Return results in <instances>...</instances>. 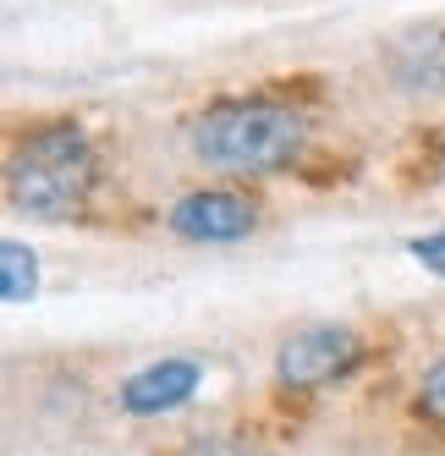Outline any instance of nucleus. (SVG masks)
Listing matches in <instances>:
<instances>
[{"label":"nucleus","instance_id":"10","mask_svg":"<svg viewBox=\"0 0 445 456\" xmlns=\"http://www.w3.org/2000/svg\"><path fill=\"white\" fill-rule=\"evenodd\" d=\"M440 182H445V166H440Z\"/></svg>","mask_w":445,"mask_h":456},{"label":"nucleus","instance_id":"8","mask_svg":"<svg viewBox=\"0 0 445 456\" xmlns=\"http://www.w3.org/2000/svg\"><path fill=\"white\" fill-rule=\"evenodd\" d=\"M418 412L445 429V357H440V363H434L424 379H418Z\"/></svg>","mask_w":445,"mask_h":456},{"label":"nucleus","instance_id":"7","mask_svg":"<svg viewBox=\"0 0 445 456\" xmlns=\"http://www.w3.org/2000/svg\"><path fill=\"white\" fill-rule=\"evenodd\" d=\"M401 50H412V61L396 67V77L407 88H445V39L440 34H424V50H418V39H407Z\"/></svg>","mask_w":445,"mask_h":456},{"label":"nucleus","instance_id":"3","mask_svg":"<svg viewBox=\"0 0 445 456\" xmlns=\"http://www.w3.org/2000/svg\"><path fill=\"white\" fill-rule=\"evenodd\" d=\"M358 352L363 346H358V336L346 330V324H308V330L280 341V352H275V385L280 390H297V396L325 390L341 374H352Z\"/></svg>","mask_w":445,"mask_h":456},{"label":"nucleus","instance_id":"6","mask_svg":"<svg viewBox=\"0 0 445 456\" xmlns=\"http://www.w3.org/2000/svg\"><path fill=\"white\" fill-rule=\"evenodd\" d=\"M34 291H39V253L17 237H6L0 242V297L12 308H22V303H34Z\"/></svg>","mask_w":445,"mask_h":456},{"label":"nucleus","instance_id":"1","mask_svg":"<svg viewBox=\"0 0 445 456\" xmlns=\"http://www.w3.org/2000/svg\"><path fill=\"white\" fill-rule=\"evenodd\" d=\"M193 154L204 166L220 171H280L286 159L303 149V116L270 105V100H231V105H214L193 121L187 133Z\"/></svg>","mask_w":445,"mask_h":456},{"label":"nucleus","instance_id":"2","mask_svg":"<svg viewBox=\"0 0 445 456\" xmlns=\"http://www.w3.org/2000/svg\"><path fill=\"white\" fill-rule=\"evenodd\" d=\"M93 192V149L77 126H44L22 138L6 171V199L22 215L39 220H72Z\"/></svg>","mask_w":445,"mask_h":456},{"label":"nucleus","instance_id":"4","mask_svg":"<svg viewBox=\"0 0 445 456\" xmlns=\"http://www.w3.org/2000/svg\"><path fill=\"white\" fill-rule=\"evenodd\" d=\"M166 225L182 242H242L259 225V209L231 187H198V192H187V199L171 204Z\"/></svg>","mask_w":445,"mask_h":456},{"label":"nucleus","instance_id":"5","mask_svg":"<svg viewBox=\"0 0 445 456\" xmlns=\"http://www.w3.org/2000/svg\"><path fill=\"white\" fill-rule=\"evenodd\" d=\"M198 379H204V369L193 363V357H160V363L138 369L133 379L121 385V412H133V418H160V412H176V407L193 402Z\"/></svg>","mask_w":445,"mask_h":456},{"label":"nucleus","instance_id":"9","mask_svg":"<svg viewBox=\"0 0 445 456\" xmlns=\"http://www.w3.org/2000/svg\"><path fill=\"white\" fill-rule=\"evenodd\" d=\"M407 253L418 258V265H424L429 275H440V281H445V225H440V232H424V237H412V242H407Z\"/></svg>","mask_w":445,"mask_h":456}]
</instances>
